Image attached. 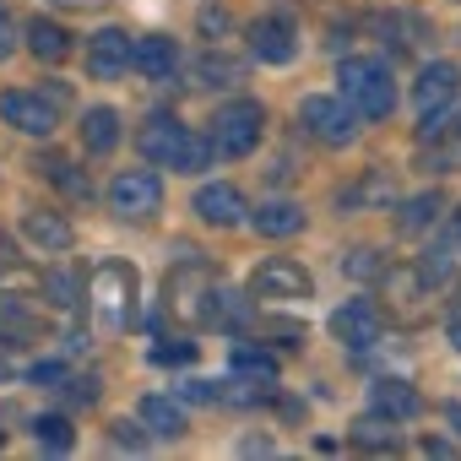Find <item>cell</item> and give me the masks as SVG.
<instances>
[{
  "label": "cell",
  "instance_id": "1",
  "mask_svg": "<svg viewBox=\"0 0 461 461\" xmlns=\"http://www.w3.org/2000/svg\"><path fill=\"white\" fill-rule=\"evenodd\" d=\"M141 152H147L152 163L174 168V174H201V168L212 163L206 136H195L190 125H179V120H168V114H152V120L141 125Z\"/></svg>",
  "mask_w": 461,
  "mask_h": 461
},
{
  "label": "cell",
  "instance_id": "22",
  "mask_svg": "<svg viewBox=\"0 0 461 461\" xmlns=\"http://www.w3.org/2000/svg\"><path fill=\"white\" fill-rule=\"evenodd\" d=\"M434 217H439V195H434V190H423V195H412V201L402 206V217H396V222H402V234H423Z\"/></svg>",
  "mask_w": 461,
  "mask_h": 461
},
{
  "label": "cell",
  "instance_id": "21",
  "mask_svg": "<svg viewBox=\"0 0 461 461\" xmlns=\"http://www.w3.org/2000/svg\"><path fill=\"white\" fill-rule=\"evenodd\" d=\"M234 375L240 380H277V358L267 353V348H234Z\"/></svg>",
  "mask_w": 461,
  "mask_h": 461
},
{
  "label": "cell",
  "instance_id": "26",
  "mask_svg": "<svg viewBox=\"0 0 461 461\" xmlns=\"http://www.w3.org/2000/svg\"><path fill=\"white\" fill-rule=\"evenodd\" d=\"M206 321H240V304H234V294H206Z\"/></svg>",
  "mask_w": 461,
  "mask_h": 461
},
{
  "label": "cell",
  "instance_id": "30",
  "mask_svg": "<svg viewBox=\"0 0 461 461\" xmlns=\"http://www.w3.org/2000/svg\"><path fill=\"white\" fill-rule=\"evenodd\" d=\"M50 294H55V304H77V294H82V288H77L71 277H60V272H55V277H50Z\"/></svg>",
  "mask_w": 461,
  "mask_h": 461
},
{
  "label": "cell",
  "instance_id": "15",
  "mask_svg": "<svg viewBox=\"0 0 461 461\" xmlns=\"http://www.w3.org/2000/svg\"><path fill=\"white\" fill-rule=\"evenodd\" d=\"M23 234H28L39 250H55V256H66L71 240H77V234H71V222L55 217V212H28V217H23Z\"/></svg>",
  "mask_w": 461,
  "mask_h": 461
},
{
  "label": "cell",
  "instance_id": "12",
  "mask_svg": "<svg viewBox=\"0 0 461 461\" xmlns=\"http://www.w3.org/2000/svg\"><path fill=\"white\" fill-rule=\"evenodd\" d=\"M245 195L234 190V185H201L195 190V217L201 222H212V228H234V222H245Z\"/></svg>",
  "mask_w": 461,
  "mask_h": 461
},
{
  "label": "cell",
  "instance_id": "2",
  "mask_svg": "<svg viewBox=\"0 0 461 461\" xmlns=\"http://www.w3.org/2000/svg\"><path fill=\"white\" fill-rule=\"evenodd\" d=\"M337 82H342V104L358 120H385L396 109V87H391V71L380 60H342Z\"/></svg>",
  "mask_w": 461,
  "mask_h": 461
},
{
  "label": "cell",
  "instance_id": "29",
  "mask_svg": "<svg viewBox=\"0 0 461 461\" xmlns=\"http://www.w3.org/2000/svg\"><path fill=\"white\" fill-rule=\"evenodd\" d=\"M12 50H17V23L6 12V0H0V60H12Z\"/></svg>",
  "mask_w": 461,
  "mask_h": 461
},
{
  "label": "cell",
  "instance_id": "27",
  "mask_svg": "<svg viewBox=\"0 0 461 461\" xmlns=\"http://www.w3.org/2000/svg\"><path fill=\"white\" fill-rule=\"evenodd\" d=\"M375 272H385V261L375 250H353L348 256V277H375Z\"/></svg>",
  "mask_w": 461,
  "mask_h": 461
},
{
  "label": "cell",
  "instance_id": "5",
  "mask_svg": "<svg viewBox=\"0 0 461 461\" xmlns=\"http://www.w3.org/2000/svg\"><path fill=\"white\" fill-rule=\"evenodd\" d=\"M109 206L120 217H152L163 206V179L152 168H125L114 185H109Z\"/></svg>",
  "mask_w": 461,
  "mask_h": 461
},
{
  "label": "cell",
  "instance_id": "28",
  "mask_svg": "<svg viewBox=\"0 0 461 461\" xmlns=\"http://www.w3.org/2000/svg\"><path fill=\"white\" fill-rule=\"evenodd\" d=\"M190 358H195L190 342H163V348H152V364H190Z\"/></svg>",
  "mask_w": 461,
  "mask_h": 461
},
{
  "label": "cell",
  "instance_id": "33",
  "mask_svg": "<svg viewBox=\"0 0 461 461\" xmlns=\"http://www.w3.org/2000/svg\"><path fill=\"white\" fill-rule=\"evenodd\" d=\"M66 6H98V0H66Z\"/></svg>",
  "mask_w": 461,
  "mask_h": 461
},
{
  "label": "cell",
  "instance_id": "32",
  "mask_svg": "<svg viewBox=\"0 0 461 461\" xmlns=\"http://www.w3.org/2000/svg\"><path fill=\"white\" fill-rule=\"evenodd\" d=\"M12 261V245H6V234H0V267H6Z\"/></svg>",
  "mask_w": 461,
  "mask_h": 461
},
{
  "label": "cell",
  "instance_id": "24",
  "mask_svg": "<svg viewBox=\"0 0 461 461\" xmlns=\"http://www.w3.org/2000/svg\"><path fill=\"white\" fill-rule=\"evenodd\" d=\"M195 77H201L206 87H234V82L245 77V66H240V60H222V55H206Z\"/></svg>",
  "mask_w": 461,
  "mask_h": 461
},
{
  "label": "cell",
  "instance_id": "8",
  "mask_svg": "<svg viewBox=\"0 0 461 461\" xmlns=\"http://www.w3.org/2000/svg\"><path fill=\"white\" fill-rule=\"evenodd\" d=\"M331 337L348 348V353H369L380 342V310L375 299H348L337 315H331Z\"/></svg>",
  "mask_w": 461,
  "mask_h": 461
},
{
  "label": "cell",
  "instance_id": "4",
  "mask_svg": "<svg viewBox=\"0 0 461 461\" xmlns=\"http://www.w3.org/2000/svg\"><path fill=\"white\" fill-rule=\"evenodd\" d=\"M299 125L315 136V141H326V147H348L353 136H358V114L342 104V98H304L299 104Z\"/></svg>",
  "mask_w": 461,
  "mask_h": 461
},
{
  "label": "cell",
  "instance_id": "14",
  "mask_svg": "<svg viewBox=\"0 0 461 461\" xmlns=\"http://www.w3.org/2000/svg\"><path fill=\"white\" fill-rule=\"evenodd\" d=\"M131 66L136 71H147L152 82H163V77H174V66H179V50H174V39H131Z\"/></svg>",
  "mask_w": 461,
  "mask_h": 461
},
{
  "label": "cell",
  "instance_id": "18",
  "mask_svg": "<svg viewBox=\"0 0 461 461\" xmlns=\"http://www.w3.org/2000/svg\"><path fill=\"white\" fill-rule=\"evenodd\" d=\"M114 141H120V114L104 109V104L87 109V114H82V147H87V152H109Z\"/></svg>",
  "mask_w": 461,
  "mask_h": 461
},
{
  "label": "cell",
  "instance_id": "31",
  "mask_svg": "<svg viewBox=\"0 0 461 461\" xmlns=\"http://www.w3.org/2000/svg\"><path fill=\"white\" fill-rule=\"evenodd\" d=\"M33 380H44V385H60V380H66V364H39V369H33Z\"/></svg>",
  "mask_w": 461,
  "mask_h": 461
},
{
  "label": "cell",
  "instance_id": "20",
  "mask_svg": "<svg viewBox=\"0 0 461 461\" xmlns=\"http://www.w3.org/2000/svg\"><path fill=\"white\" fill-rule=\"evenodd\" d=\"M353 445H364V450H402V439H396V429H391V418H380V412H369V418H358L353 423Z\"/></svg>",
  "mask_w": 461,
  "mask_h": 461
},
{
  "label": "cell",
  "instance_id": "7",
  "mask_svg": "<svg viewBox=\"0 0 461 461\" xmlns=\"http://www.w3.org/2000/svg\"><path fill=\"white\" fill-rule=\"evenodd\" d=\"M310 272L299 267V261H288V256H272V261H261L256 267V277H250V294L256 299H310Z\"/></svg>",
  "mask_w": 461,
  "mask_h": 461
},
{
  "label": "cell",
  "instance_id": "13",
  "mask_svg": "<svg viewBox=\"0 0 461 461\" xmlns=\"http://www.w3.org/2000/svg\"><path fill=\"white\" fill-rule=\"evenodd\" d=\"M369 407H375L380 418H391V423H407V418L423 412V396H418L407 380H375V385H369Z\"/></svg>",
  "mask_w": 461,
  "mask_h": 461
},
{
  "label": "cell",
  "instance_id": "16",
  "mask_svg": "<svg viewBox=\"0 0 461 461\" xmlns=\"http://www.w3.org/2000/svg\"><path fill=\"white\" fill-rule=\"evenodd\" d=\"M250 222H256V234H267V240H288V234L304 228V212L294 201H267V206L250 212Z\"/></svg>",
  "mask_w": 461,
  "mask_h": 461
},
{
  "label": "cell",
  "instance_id": "19",
  "mask_svg": "<svg viewBox=\"0 0 461 461\" xmlns=\"http://www.w3.org/2000/svg\"><path fill=\"white\" fill-rule=\"evenodd\" d=\"M141 423H147L158 439H174V434H185V407L168 402V396H147V402H141Z\"/></svg>",
  "mask_w": 461,
  "mask_h": 461
},
{
  "label": "cell",
  "instance_id": "11",
  "mask_svg": "<svg viewBox=\"0 0 461 461\" xmlns=\"http://www.w3.org/2000/svg\"><path fill=\"white\" fill-rule=\"evenodd\" d=\"M250 55L267 60V66H288V60L299 55V33H294L283 17H261V23L250 28Z\"/></svg>",
  "mask_w": 461,
  "mask_h": 461
},
{
  "label": "cell",
  "instance_id": "6",
  "mask_svg": "<svg viewBox=\"0 0 461 461\" xmlns=\"http://www.w3.org/2000/svg\"><path fill=\"white\" fill-rule=\"evenodd\" d=\"M0 120L17 125L23 136H50L60 125V104L50 93H6L0 98Z\"/></svg>",
  "mask_w": 461,
  "mask_h": 461
},
{
  "label": "cell",
  "instance_id": "23",
  "mask_svg": "<svg viewBox=\"0 0 461 461\" xmlns=\"http://www.w3.org/2000/svg\"><path fill=\"white\" fill-rule=\"evenodd\" d=\"M33 439H39L44 450H71V423H66L60 412H50V418H33Z\"/></svg>",
  "mask_w": 461,
  "mask_h": 461
},
{
  "label": "cell",
  "instance_id": "25",
  "mask_svg": "<svg viewBox=\"0 0 461 461\" xmlns=\"http://www.w3.org/2000/svg\"><path fill=\"white\" fill-rule=\"evenodd\" d=\"M44 174H50L55 185H66L71 195H82V201H87V174H71V163H66V158H50V163H44Z\"/></svg>",
  "mask_w": 461,
  "mask_h": 461
},
{
  "label": "cell",
  "instance_id": "17",
  "mask_svg": "<svg viewBox=\"0 0 461 461\" xmlns=\"http://www.w3.org/2000/svg\"><path fill=\"white\" fill-rule=\"evenodd\" d=\"M28 50H33V60L60 66V60L71 55V33H66L60 23H33V28H28Z\"/></svg>",
  "mask_w": 461,
  "mask_h": 461
},
{
  "label": "cell",
  "instance_id": "9",
  "mask_svg": "<svg viewBox=\"0 0 461 461\" xmlns=\"http://www.w3.org/2000/svg\"><path fill=\"white\" fill-rule=\"evenodd\" d=\"M125 66H131V39H125V28H104V33L87 39V71H93L98 82L125 77Z\"/></svg>",
  "mask_w": 461,
  "mask_h": 461
},
{
  "label": "cell",
  "instance_id": "10",
  "mask_svg": "<svg viewBox=\"0 0 461 461\" xmlns=\"http://www.w3.org/2000/svg\"><path fill=\"white\" fill-rule=\"evenodd\" d=\"M456 93H461V71H456L450 60H434V66H423V71H418V87H412L418 114L450 109V104H456Z\"/></svg>",
  "mask_w": 461,
  "mask_h": 461
},
{
  "label": "cell",
  "instance_id": "3",
  "mask_svg": "<svg viewBox=\"0 0 461 461\" xmlns=\"http://www.w3.org/2000/svg\"><path fill=\"white\" fill-rule=\"evenodd\" d=\"M261 125H267L261 104H250V98L222 104V109L212 114V136H206V147H212L217 158H250L256 141H261Z\"/></svg>",
  "mask_w": 461,
  "mask_h": 461
}]
</instances>
